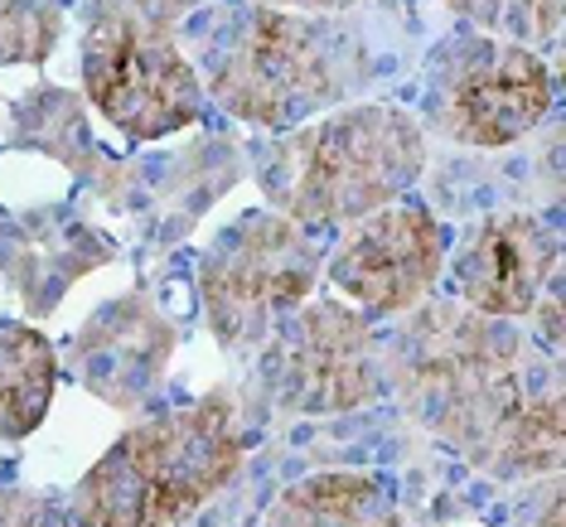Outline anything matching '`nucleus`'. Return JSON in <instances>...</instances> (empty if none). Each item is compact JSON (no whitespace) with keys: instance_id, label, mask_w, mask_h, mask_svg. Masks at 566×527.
Segmentation results:
<instances>
[{"instance_id":"nucleus-14","label":"nucleus","mask_w":566,"mask_h":527,"mask_svg":"<svg viewBox=\"0 0 566 527\" xmlns=\"http://www.w3.org/2000/svg\"><path fill=\"white\" fill-rule=\"evenodd\" d=\"M59 358L40 329L0 319V441L40 431L49 402H54Z\"/></svg>"},{"instance_id":"nucleus-13","label":"nucleus","mask_w":566,"mask_h":527,"mask_svg":"<svg viewBox=\"0 0 566 527\" xmlns=\"http://www.w3.org/2000/svg\"><path fill=\"white\" fill-rule=\"evenodd\" d=\"M262 527H402V508L378 474L325 470L281 488Z\"/></svg>"},{"instance_id":"nucleus-1","label":"nucleus","mask_w":566,"mask_h":527,"mask_svg":"<svg viewBox=\"0 0 566 527\" xmlns=\"http://www.w3.org/2000/svg\"><path fill=\"white\" fill-rule=\"evenodd\" d=\"M382 382L407 417L494 479L562 470V372L513 319L421 305L382 344Z\"/></svg>"},{"instance_id":"nucleus-4","label":"nucleus","mask_w":566,"mask_h":527,"mask_svg":"<svg viewBox=\"0 0 566 527\" xmlns=\"http://www.w3.org/2000/svg\"><path fill=\"white\" fill-rule=\"evenodd\" d=\"M248 435L228 392L140 421L73 484L78 527H175L242 470Z\"/></svg>"},{"instance_id":"nucleus-8","label":"nucleus","mask_w":566,"mask_h":527,"mask_svg":"<svg viewBox=\"0 0 566 527\" xmlns=\"http://www.w3.org/2000/svg\"><path fill=\"white\" fill-rule=\"evenodd\" d=\"M262 388L281 411L325 417L373 402L382 382V349L368 315L339 301H311L281 315L262 344Z\"/></svg>"},{"instance_id":"nucleus-10","label":"nucleus","mask_w":566,"mask_h":527,"mask_svg":"<svg viewBox=\"0 0 566 527\" xmlns=\"http://www.w3.org/2000/svg\"><path fill=\"white\" fill-rule=\"evenodd\" d=\"M557 233L537 213H489L455 247L460 305L494 319L533 315L543 291L557 281Z\"/></svg>"},{"instance_id":"nucleus-18","label":"nucleus","mask_w":566,"mask_h":527,"mask_svg":"<svg viewBox=\"0 0 566 527\" xmlns=\"http://www.w3.org/2000/svg\"><path fill=\"white\" fill-rule=\"evenodd\" d=\"M97 6L132 10V15H140V20H156V24H170V30H175V20L195 15V10L209 6V0H97Z\"/></svg>"},{"instance_id":"nucleus-9","label":"nucleus","mask_w":566,"mask_h":527,"mask_svg":"<svg viewBox=\"0 0 566 527\" xmlns=\"http://www.w3.org/2000/svg\"><path fill=\"white\" fill-rule=\"evenodd\" d=\"M325 272L339 295H349L368 315L417 310L431 295L436 276L446 272V228L436 223L427 203L397 199L349 223Z\"/></svg>"},{"instance_id":"nucleus-16","label":"nucleus","mask_w":566,"mask_h":527,"mask_svg":"<svg viewBox=\"0 0 566 527\" xmlns=\"http://www.w3.org/2000/svg\"><path fill=\"white\" fill-rule=\"evenodd\" d=\"M59 0H0V63H44L59 49Z\"/></svg>"},{"instance_id":"nucleus-7","label":"nucleus","mask_w":566,"mask_h":527,"mask_svg":"<svg viewBox=\"0 0 566 527\" xmlns=\"http://www.w3.org/2000/svg\"><path fill=\"white\" fill-rule=\"evenodd\" d=\"M552 93V73L533 49L494 34H455L427 63L421 107L446 140L499 150L547 122Z\"/></svg>"},{"instance_id":"nucleus-15","label":"nucleus","mask_w":566,"mask_h":527,"mask_svg":"<svg viewBox=\"0 0 566 527\" xmlns=\"http://www.w3.org/2000/svg\"><path fill=\"white\" fill-rule=\"evenodd\" d=\"M460 20H470L480 34L509 44H557L562 34V0H446Z\"/></svg>"},{"instance_id":"nucleus-20","label":"nucleus","mask_w":566,"mask_h":527,"mask_svg":"<svg viewBox=\"0 0 566 527\" xmlns=\"http://www.w3.org/2000/svg\"><path fill=\"white\" fill-rule=\"evenodd\" d=\"M533 527H562V488H557V474H547V494H543V523Z\"/></svg>"},{"instance_id":"nucleus-12","label":"nucleus","mask_w":566,"mask_h":527,"mask_svg":"<svg viewBox=\"0 0 566 527\" xmlns=\"http://www.w3.org/2000/svg\"><path fill=\"white\" fill-rule=\"evenodd\" d=\"M117 252L112 242H102L93 228H83L78 218H69L63 209H44L20 218L15 228L0 242V266L15 281V291L30 301V310L49 315L59 305V295L73 286L78 276H87L97 262Z\"/></svg>"},{"instance_id":"nucleus-5","label":"nucleus","mask_w":566,"mask_h":527,"mask_svg":"<svg viewBox=\"0 0 566 527\" xmlns=\"http://www.w3.org/2000/svg\"><path fill=\"white\" fill-rule=\"evenodd\" d=\"M319 281V247L305 228L272 209H252L199 256V301L228 354L256 349Z\"/></svg>"},{"instance_id":"nucleus-6","label":"nucleus","mask_w":566,"mask_h":527,"mask_svg":"<svg viewBox=\"0 0 566 527\" xmlns=\"http://www.w3.org/2000/svg\"><path fill=\"white\" fill-rule=\"evenodd\" d=\"M83 87L126 140H160L203 117V87L170 24L97 6L83 30Z\"/></svg>"},{"instance_id":"nucleus-17","label":"nucleus","mask_w":566,"mask_h":527,"mask_svg":"<svg viewBox=\"0 0 566 527\" xmlns=\"http://www.w3.org/2000/svg\"><path fill=\"white\" fill-rule=\"evenodd\" d=\"M0 527H78L69 508L49 504L40 494H20V488H0Z\"/></svg>"},{"instance_id":"nucleus-19","label":"nucleus","mask_w":566,"mask_h":527,"mask_svg":"<svg viewBox=\"0 0 566 527\" xmlns=\"http://www.w3.org/2000/svg\"><path fill=\"white\" fill-rule=\"evenodd\" d=\"M262 6L305 10V15H339V10H354V6H364V0H262Z\"/></svg>"},{"instance_id":"nucleus-2","label":"nucleus","mask_w":566,"mask_h":527,"mask_svg":"<svg viewBox=\"0 0 566 527\" xmlns=\"http://www.w3.org/2000/svg\"><path fill=\"white\" fill-rule=\"evenodd\" d=\"M195 73L238 122L291 131L358 97L373 78V54L358 30L334 15L238 0L195 30Z\"/></svg>"},{"instance_id":"nucleus-3","label":"nucleus","mask_w":566,"mask_h":527,"mask_svg":"<svg viewBox=\"0 0 566 527\" xmlns=\"http://www.w3.org/2000/svg\"><path fill=\"white\" fill-rule=\"evenodd\" d=\"M427 170V131L392 102H358L276 131L256 156L272 213L295 228H349L407 199Z\"/></svg>"},{"instance_id":"nucleus-11","label":"nucleus","mask_w":566,"mask_h":527,"mask_svg":"<svg viewBox=\"0 0 566 527\" xmlns=\"http://www.w3.org/2000/svg\"><path fill=\"white\" fill-rule=\"evenodd\" d=\"M175 349V329L150 310V301H117L93 315L73 339L69 363L87 392L112 407H132L156 388L165 358Z\"/></svg>"}]
</instances>
